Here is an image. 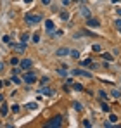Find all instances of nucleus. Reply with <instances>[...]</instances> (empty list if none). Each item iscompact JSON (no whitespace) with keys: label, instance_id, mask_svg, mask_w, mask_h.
I'll list each match as a JSON object with an SVG mask.
<instances>
[{"label":"nucleus","instance_id":"f257e3e1","mask_svg":"<svg viewBox=\"0 0 121 128\" xmlns=\"http://www.w3.org/2000/svg\"><path fill=\"white\" fill-rule=\"evenodd\" d=\"M43 19V16H42L40 12H36V14H26L24 16V21L28 26H35V24H38V22Z\"/></svg>","mask_w":121,"mask_h":128},{"label":"nucleus","instance_id":"f03ea898","mask_svg":"<svg viewBox=\"0 0 121 128\" xmlns=\"http://www.w3.org/2000/svg\"><path fill=\"white\" fill-rule=\"evenodd\" d=\"M22 82H24V83H28V85L35 83V82H36V73H33V71L24 73V74H22Z\"/></svg>","mask_w":121,"mask_h":128},{"label":"nucleus","instance_id":"7ed1b4c3","mask_svg":"<svg viewBox=\"0 0 121 128\" xmlns=\"http://www.w3.org/2000/svg\"><path fill=\"white\" fill-rule=\"evenodd\" d=\"M60 125H62V116H56V118H52L45 126L47 128H59Z\"/></svg>","mask_w":121,"mask_h":128},{"label":"nucleus","instance_id":"20e7f679","mask_svg":"<svg viewBox=\"0 0 121 128\" xmlns=\"http://www.w3.org/2000/svg\"><path fill=\"white\" fill-rule=\"evenodd\" d=\"M73 74H74V76H85V78H92V73L83 71V69H74V71H73Z\"/></svg>","mask_w":121,"mask_h":128},{"label":"nucleus","instance_id":"39448f33","mask_svg":"<svg viewBox=\"0 0 121 128\" xmlns=\"http://www.w3.org/2000/svg\"><path fill=\"white\" fill-rule=\"evenodd\" d=\"M86 24H88L90 28H99V26H100L99 19H95V18H90V16H88V19H86Z\"/></svg>","mask_w":121,"mask_h":128},{"label":"nucleus","instance_id":"423d86ee","mask_svg":"<svg viewBox=\"0 0 121 128\" xmlns=\"http://www.w3.org/2000/svg\"><path fill=\"white\" fill-rule=\"evenodd\" d=\"M45 31H47V33H54V31H56V24L50 21V19L45 21Z\"/></svg>","mask_w":121,"mask_h":128},{"label":"nucleus","instance_id":"0eeeda50","mask_svg":"<svg viewBox=\"0 0 121 128\" xmlns=\"http://www.w3.org/2000/svg\"><path fill=\"white\" fill-rule=\"evenodd\" d=\"M16 52H24V48H26V43L24 42H21V43H18V45H14V43H9Z\"/></svg>","mask_w":121,"mask_h":128},{"label":"nucleus","instance_id":"6e6552de","mask_svg":"<svg viewBox=\"0 0 121 128\" xmlns=\"http://www.w3.org/2000/svg\"><path fill=\"white\" fill-rule=\"evenodd\" d=\"M31 61H30V59H22V61H19V68L21 69H30V68H31Z\"/></svg>","mask_w":121,"mask_h":128},{"label":"nucleus","instance_id":"1a4fd4ad","mask_svg":"<svg viewBox=\"0 0 121 128\" xmlns=\"http://www.w3.org/2000/svg\"><path fill=\"white\" fill-rule=\"evenodd\" d=\"M56 54H57L59 57H66V56H69V48H68V47H60Z\"/></svg>","mask_w":121,"mask_h":128},{"label":"nucleus","instance_id":"9d476101","mask_svg":"<svg viewBox=\"0 0 121 128\" xmlns=\"http://www.w3.org/2000/svg\"><path fill=\"white\" fill-rule=\"evenodd\" d=\"M38 94H43V95H54V90H52V88H40Z\"/></svg>","mask_w":121,"mask_h":128},{"label":"nucleus","instance_id":"9b49d317","mask_svg":"<svg viewBox=\"0 0 121 128\" xmlns=\"http://www.w3.org/2000/svg\"><path fill=\"white\" fill-rule=\"evenodd\" d=\"M80 14H81V16H85V18H88V16H90V10H88L85 5H81V7H80Z\"/></svg>","mask_w":121,"mask_h":128},{"label":"nucleus","instance_id":"f8f14e48","mask_svg":"<svg viewBox=\"0 0 121 128\" xmlns=\"http://www.w3.org/2000/svg\"><path fill=\"white\" fill-rule=\"evenodd\" d=\"M71 85H73V88H74V90H78V92H83V90H85V88H83V85H80V83H71Z\"/></svg>","mask_w":121,"mask_h":128},{"label":"nucleus","instance_id":"ddd939ff","mask_svg":"<svg viewBox=\"0 0 121 128\" xmlns=\"http://www.w3.org/2000/svg\"><path fill=\"white\" fill-rule=\"evenodd\" d=\"M69 56L74 57V59H78V57H80V52H78V50H69Z\"/></svg>","mask_w":121,"mask_h":128},{"label":"nucleus","instance_id":"4468645a","mask_svg":"<svg viewBox=\"0 0 121 128\" xmlns=\"http://www.w3.org/2000/svg\"><path fill=\"white\" fill-rule=\"evenodd\" d=\"M102 57H104V61H107V62L112 61V56H111V54H102Z\"/></svg>","mask_w":121,"mask_h":128},{"label":"nucleus","instance_id":"2eb2a0df","mask_svg":"<svg viewBox=\"0 0 121 128\" xmlns=\"http://www.w3.org/2000/svg\"><path fill=\"white\" fill-rule=\"evenodd\" d=\"M31 40H33V42H35V43H38V42H40V33L36 31V33L33 35V38H31Z\"/></svg>","mask_w":121,"mask_h":128},{"label":"nucleus","instance_id":"dca6fc26","mask_svg":"<svg viewBox=\"0 0 121 128\" xmlns=\"http://www.w3.org/2000/svg\"><path fill=\"white\" fill-rule=\"evenodd\" d=\"M73 107H74V109H76L78 112H80V111H83V106H81L80 102H74V104H73Z\"/></svg>","mask_w":121,"mask_h":128},{"label":"nucleus","instance_id":"f3484780","mask_svg":"<svg viewBox=\"0 0 121 128\" xmlns=\"http://www.w3.org/2000/svg\"><path fill=\"white\" fill-rule=\"evenodd\" d=\"M7 111H9V109H7V106H5V104L0 107V114H2V116H5V114H7Z\"/></svg>","mask_w":121,"mask_h":128},{"label":"nucleus","instance_id":"a211bd4d","mask_svg":"<svg viewBox=\"0 0 121 128\" xmlns=\"http://www.w3.org/2000/svg\"><path fill=\"white\" fill-rule=\"evenodd\" d=\"M60 19H62V21H68V19H69V14H68V12H60Z\"/></svg>","mask_w":121,"mask_h":128},{"label":"nucleus","instance_id":"6ab92c4d","mask_svg":"<svg viewBox=\"0 0 121 128\" xmlns=\"http://www.w3.org/2000/svg\"><path fill=\"white\" fill-rule=\"evenodd\" d=\"M57 73H59L60 76H66V74H68V71H66V68H64V69H62V68H59V69H57Z\"/></svg>","mask_w":121,"mask_h":128},{"label":"nucleus","instance_id":"aec40b11","mask_svg":"<svg viewBox=\"0 0 121 128\" xmlns=\"http://www.w3.org/2000/svg\"><path fill=\"white\" fill-rule=\"evenodd\" d=\"M109 121L116 123V121H118V116H116V114H109Z\"/></svg>","mask_w":121,"mask_h":128},{"label":"nucleus","instance_id":"412c9836","mask_svg":"<svg viewBox=\"0 0 121 128\" xmlns=\"http://www.w3.org/2000/svg\"><path fill=\"white\" fill-rule=\"evenodd\" d=\"M111 95H112V97H114V99H120V92H118V90H112V92H111Z\"/></svg>","mask_w":121,"mask_h":128},{"label":"nucleus","instance_id":"4be33fe9","mask_svg":"<svg viewBox=\"0 0 121 128\" xmlns=\"http://www.w3.org/2000/svg\"><path fill=\"white\" fill-rule=\"evenodd\" d=\"M10 80H12V82H14V83H16V85H19V83H21V78H18V76H16V74H14V76H12V78H10Z\"/></svg>","mask_w":121,"mask_h":128},{"label":"nucleus","instance_id":"5701e85b","mask_svg":"<svg viewBox=\"0 0 121 128\" xmlns=\"http://www.w3.org/2000/svg\"><path fill=\"white\" fill-rule=\"evenodd\" d=\"M102 111H106V112H109V111H111V107L107 106L106 102H102Z\"/></svg>","mask_w":121,"mask_h":128},{"label":"nucleus","instance_id":"b1692460","mask_svg":"<svg viewBox=\"0 0 121 128\" xmlns=\"http://www.w3.org/2000/svg\"><path fill=\"white\" fill-rule=\"evenodd\" d=\"M10 64H12V66H18V64H19V59H18V57H12V59H10Z\"/></svg>","mask_w":121,"mask_h":128},{"label":"nucleus","instance_id":"393cba45","mask_svg":"<svg viewBox=\"0 0 121 128\" xmlns=\"http://www.w3.org/2000/svg\"><path fill=\"white\" fill-rule=\"evenodd\" d=\"M99 97H100L102 100H104V99H107V94H106L104 90H100V92H99Z\"/></svg>","mask_w":121,"mask_h":128},{"label":"nucleus","instance_id":"a878e982","mask_svg":"<svg viewBox=\"0 0 121 128\" xmlns=\"http://www.w3.org/2000/svg\"><path fill=\"white\" fill-rule=\"evenodd\" d=\"M26 107H28V109H31V111H33V109H36V107H38V106H36V104H35V102H30V104H28V106H26Z\"/></svg>","mask_w":121,"mask_h":128},{"label":"nucleus","instance_id":"bb28decb","mask_svg":"<svg viewBox=\"0 0 121 128\" xmlns=\"http://www.w3.org/2000/svg\"><path fill=\"white\" fill-rule=\"evenodd\" d=\"M21 42H28V35H26V33H22V36H21Z\"/></svg>","mask_w":121,"mask_h":128},{"label":"nucleus","instance_id":"cd10ccee","mask_svg":"<svg viewBox=\"0 0 121 128\" xmlns=\"http://www.w3.org/2000/svg\"><path fill=\"white\" fill-rule=\"evenodd\" d=\"M12 112H19V106H18V104L12 106Z\"/></svg>","mask_w":121,"mask_h":128},{"label":"nucleus","instance_id":"c85d7f7f","mask_svg":"<svg viewBox=\"0 0 121 128\" xmlns=\"http://www.w3.org/2000/svg\"><path fill=\"white\" fill-rule=\"evenodd\" d=\"M83 66H90V64H92V59H86V61H83Z\"/></svg>","mask_w":121,"mask_h":128},{"label":"nucleus","instance_id":"c756f323","mask_svg":"<svg viewBox=\"0 0 121 128\" xmlns=\"http://www.w3.org/2000/svg\"><path fill=\"white\" fill-rule=\"evenodd\" d=\"M92 48H94V50H95V52H100V45H94V47H92Z\"/></svg>","mask_w":121,"mask_h":128},{"label":"nucleus","instance_id":"7c9ffc66","mask_svg":"<svg viewBox=\"0 0 121 128\" xmlns=\"http://www.w3.org/2000/svg\"><path fill=\"white\" fill-rule=\"evenodd\" d=\"M114 24H116V28L120 30V28H121V19H116V22H114Z\"/></svg>","mask_w":121,"mask_h":128},{"label":"nucleus","instance_id":"2f4dec72","mask_svg":"<svg viewBox=\"0 0 121 128\" xmlns=\"http://www.w3.org/2000/svg\"><path fill=\"white\" fill-rule=\"evenodd\" d=\"M40 82H42V85H47V83H48V78H42Z\"/></svg>","mask_w":121,"mask_h":128},{"label":"nucleus","instance_id":"473e14b6","mask_svg":"<svg viewBox=\"0 0 121 128\" xmlns=\"http://www.w3.org/2000/svg\"><path fill=\"white\" fill-rule=\"evenodd\" d=\"M4 43H10V36H4Z\"/></svg>","mask_w":121,"mask_h":128},{"label":"nucleus","instance_id":"72a5a7b5","mask_svg":"<svg viewBox=\"0 0 121 128\" xmlns=\"http://www.w3.org/2000/svg\"><path fill=\"white\" fill-rule=\"evenodd\" d=\"M83 126L88 128V126H90V121H88V120H85V121H83Z\"/></svg>","mask_w":121,"mask_h":128},{"label":"nucleus","instance_id":"f704fd0d","mask_svg":"<svg viewBox=\"0 0 121 128\" xmlns=\"http://www.w3.org/2000/svg\"><path fill=\"white\" fill-rule=\"evenodd\" d=\"M50 2H52V0H42V4H43V5H48Z\"/></svg>","mask_w":121,"mask_h":128},{"label":"nucleus","instance_id":"c9c22d12","mask_svg":"<svg viewBox=\"0 0 121 128\" xmlns=\"http://www.w3.org/2000/svg\"><path fill=\"white\" fill-rule=\"evenodd\" d=\"M116 12H118V16H120V18H121V9H118V10H116Z\"/></svg>","mask_w":121,"mask_h":128},{"label":"nucleus","instance_id":"e433bc0d","mask_svg":"<svg viewBox=\"0 0 121 128\" xmlns=\"http://www.w3.org/2000/svg\"><path fill=\"white\" fill-rule=\"evenodd\" d=\"M24 2H26V4H30V2H33V0H24Z\"/></svg>","mask_w":121,"mask_h":128},{"label":"nucleus","instance_id":"4c0bfd02","mask_svg":"<svg viewBox=\"0 0 121 128\" xmlns=\"http://www.w3.org/2000/svg\"><path fill=\"white\" fill-rule=\"evenodd\" d=\"M2 86H4V83H2V82H0V88H2Z\"/></svg>","mask_w":121,"mask_h":128},{"label":"nucleus","instance_id":"58836bf2","mask_svg":"<svg viewBox=\"0 0 121 128\" xmlns=\"http://www.w3.org/2000/svg\"><path fill=\"white\" fill-rule=\"evenodd\" d=\"M0 102H2V94H0Z\"/></svg>","mask_w":121,"mask_h":128},{"label":"nucleus","instance_id":"ea45409f","mask_svg":"<svg viewBox=\"0 0 121 128\" xmlns=\"http://www.w3.org/2000/svg\"><path fill=\"white\" fill-rule=\"evenodd\" d=\"M120 33H121V28H120Z\"/></svg>","mask_w":121,"mask_h":128}]
</instances>
